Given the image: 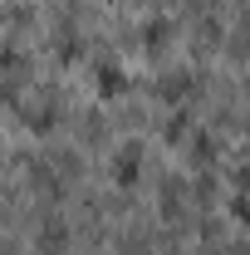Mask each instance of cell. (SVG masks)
Returning <instances> with one entry per match:
<instances>
[{"instance_id":"6da1fadb","label":"cell","mask_w":250,"mask_h":255,"mask_svg":"<svg viewBox=\"0 0 250 255\" xmlns=\"http://www.w3.org/2000/svg\"><path fill=\"white\" fill-rule=\"evenodd\" d=\"M137 167H142V147H137V142H123V147L113 152V182H118V187H132V182H137Z\"/></svg>"},{"instance_id":"7a4b0ae2","label":"cell","mask_w":250,"mask_h":255,"mask_svg":"<svg viewBox=\"0 0 250 255\" xmlns=\"http://www.w3.org/2000/svg\"><path fill=\"white\" fill-rule=\"evenodd\" d=\"M94 84H98V98H113V94H123V89H127V74L113 59H103L94 69Z\"/></svg>"},{"instance_id":"3957f363","label":"cell","mask_w":250,"mask_h":255,"mask_svg":"<svg viewBox=\"0 0 250 255\" xmlns=\"http://www.w3.org/2000/svg\"><path fill=\"white\" fill-rule=\"evenodd\" d=\"M167 39H172V25H167V20H147V25H142V44H147V49H162Z\"/></svg>"},{"instance_id":"277c9868","label":"cell","mask_w":250,"mask_h":255,"mask_svg":"<svg viewBox=\"0 0 250 255\" xmlns=\"http://www.w3.org/2000/svg\"><path fill=\"white\" fill-rule=\"evenodd\" d=\"M39 251L44 255H64V226H44V231H39Z\"/></svg>"},{"instance_id":"5b68a950","label":"cell","mask_w":250,"mask_h":255,"mask_svg":"<svg viewBox=\"0 0 250 255\" xmlns=\"http://www.w3.org/2000/svg\"><path fill=\"white\" fill-rule=\"evenodd\" d=\"M162 137H167V142H182V137H187V113H172L167 128H162Z\"/></svg>"},{"instance_id":"8992f818","label":"cell","mask_w":250,"mask_h":255,"mask_svg":"<svg viewBox=\"0 0 250 255\" xmlns=\"http://www.w3.org/2000/svg\"><path fill=\"white\" fill-rule=\"evenodd\" d=\"M187 94V74H167L162 79V98H182Z\"/></svg>"},{"instance_id":"52a82bcc","label":"cell","mask_w":250,"mask_h":255,"mask_svg":"<svg viewBox=\"0 0 250 255\" xmlns=\"http://www.w3.org/2000/svg\"><path fill=\"white\" fill-rule=\"evenodd\" d=\"M231 216H236V221H246V226H250V191H241V196L231 201Z\"/></svg>"},{"instance_id":"ba28073f","label":"cell","mask_w":250,"mask_h":255,"mask_svg":"<svg viewBox=\"0 0 250 255\" xmlns=\"http://www.w3.org/2000/svg\"><path fill=\"white\" fill-rule=\"evenodd\" d=\"M241 191H250V167H246V172H241Z\"/></svg>"}]
</instances>
